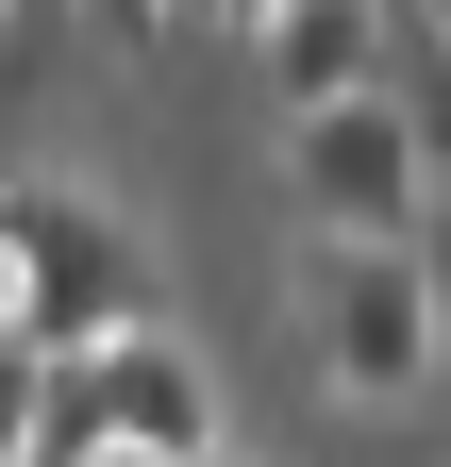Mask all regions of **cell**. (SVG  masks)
Segmentation results:
<instances>
[{"label": "cell", "mask_w": 451, "mask_h": 467, "mask_svg": "<svg viewBox=\"0 0 451 467\" xmlns=\"http://www.w3.org/2000/svg\"><path fill=\"white\" fill-rule=\"evenodd\" d=\"M285 167L301 201L334 217V251H418V201H435V150L402 100H334V117H285Z\"/></svg>", "instance_id": "cell-2"}, {"label": "cell", "mask_w": 451, "mask_h": 467, "mask_svg": "<svg viewBox=\"0 0 451 467\" xmlns=\"http://www.w3.org/2000/svg\"><path fill=\"white\" fill-rule=\"evenodd\" d=\"M0 317H17L50 368H84V350L151 334V284H134V251H118V234H100L84 201H50V184H0Z\"/></svg>", "instance_id": "cell-1"}, {"label": "cell", "mask_w": 451, "mask_h": 467, "mask_svg": "<svg viewBox=\"0 0 451 467\" xmlns=\"http://www.w3.org/2000/svg\"><path fill=\"white\" fill-rule=\"evenodd\" d=\"M318 368L351 384V400H402L451 368V334H435V251H318Z\"/></svg>", "instance_id": "cell-3"}, {"label": "cell", "mask_w": 451, "mask_h": 467, "mask_svg": "<svg viewBox=\"0 0 451 467\" xmlns=\"http://www.w3.org/2000/svg\"><path fill=\"white\" fill-rule=\"evenodd\" d=\"M201 17H235V34H267V17H285V0H201Z\"/></svg>", "instance_id": "cell-7"}, {"label": "cell", "mask_w": 451, "mask_h": 467, "mask_svg": "<svg viewBox=\"0 0 451 467\" xmlns=\"http://www.w3.org/2000/svg\"><path fill=\"white\" fill-rule=\"evenodd\" d=\"M84 384H100V467H217V384L167 334L84 350Z\"/></svg>", "instance_id": "cell-4"}, {"label": "cell", "mask_w": 451, "mask_h": 467, "mask_svg": "<svg viewBox=\"0 0 451 467\" xmlns=\"http://www.w3.org/2000/svg\"><path fill=\"white\" fill-rule=\"evenodd\" d=\"M384 100L418 117V150H435V184H451V50H435V34L402 50V84H384Z\"/></svg>", "instance_id": "cell-6"}, {"label": "cell", "mask_w": 451, "mask_h": 467, "mask_svg": "<svg viewBox=\"0 0 451 467\" xmlns=\"http://www.w3.org/2000/svg\"><path fill=\"white\" fill-rule=\"evenodd\" d=\"M251 50H267V84H285V117H334V100H384V84H402L384 0H285Z\"/></svg>", "instance_id": "cell-5"}, {"label": "cell", "mask_w": 451, "mask_h": 467, "mask_svg": "<svg viewBox=\"0 0 451 467\" xmlns=\"http://www.w3.org/2000/svg\"><path fill=\"white\" fill-rule=\"evenodd\" d=\"M418 34H435V50H451V0H418Z\"/></svg>", "instance_id": "cell-9"}, {"label": "cell", "mask_w": 451, "mask_h": 467, "mask_svg": "<svg viewBox=\"0 0 451 467\" xmlns=\"http://www.w3.org/2000/svg\"><path fill=\"white\" fill-rule=\"evenodd\" d=\"M100 17H134V34H151V17H184V0H100Z\"/></svg>", "instance_id": "cell-8"}, {"label": "cell", "mask_w": 451, "mask_h": 467, "mask_svg": "<svg viewBox=\"0 0 451 467\" xmlns=\"http://www.w3.org/2000/svg\"><path fill=\"white\" fill-rule=\"evenodd\" d=\"M435 334H451V251H435Z\"/></svg>", "instance_id": "cell-10"}]
</instances>
